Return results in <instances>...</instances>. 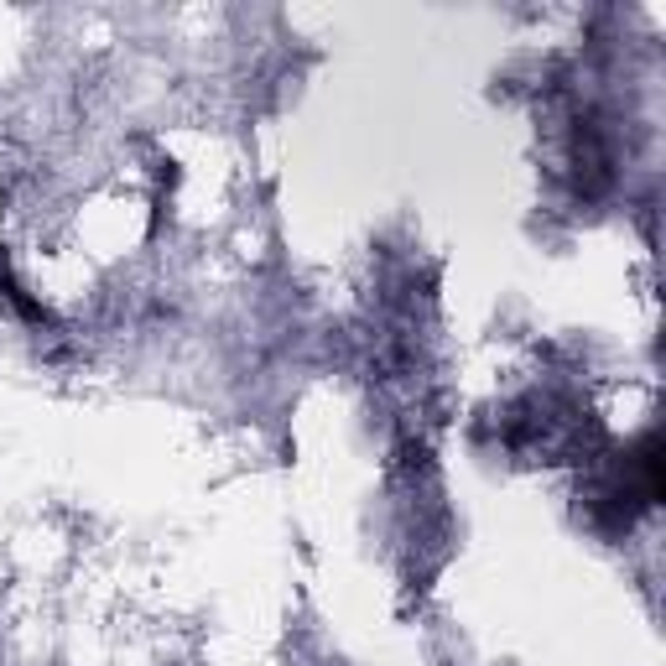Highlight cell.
Returning a JSON list of instances; mask_svg holds the SVG:
<instances>
[{
    "mask_svg": "<svg viewBox=\"0 0 666 666\" xmlns=\"http://www.w3.org/2000/svg\"><path fill=\"white\" fill-rule=\"evenodd\" d=\"M0 208H5V198H0Z\"/></svg>",
    "mask_w": 666,
    "mask_h": 666,
    "instance_id": "obj_1",
    "label": "cell"
}]
</instances>
